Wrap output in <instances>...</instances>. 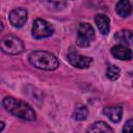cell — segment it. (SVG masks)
Segmentation results:
<instances>
[{"label":"cell","mask_w":133,"mask_h":133,"mask_svg":"<svg viewBox=\"0 0 133 133\" xmlns=\"http://www.w3.org/2000/svg\"><path fill=\"white\" fill-rule=\"evenodd\" d=\"M2 106L6 111L12 115L28 122H33L36 119V113L33 108L26 102L16 99L14 97H5L2 101Z\"/></svg>","instance_id":"1"},{"label":"cell","mask_w":133,"mask_h":133,"mask_svg":"<svg viewBox=\"0 0 133 133\" xmlns=\"http://www.w3.org/2000/svg\"><path fill=\"white\" fill-rule=\"evenodd\" d=\"M28 60L31 65L44 71H54L59 65V61L53 53L42 50L31 52L28 56Z\"/></svg>","instance_id":"2"},{"label":"cell","mask_w":133,"mask_h":133,"mask_svg":"<svg viewBox=\"0 0 133 133\" xmlns=\"http://www.w3.org/2000/svg\"><path fill=\"white\" fill-rule=\"evenodd\" d=\"M0 45H1V50L9 55H18L25 50V46L22 39L11 34L2 37Z\"/></svg>","instance_id":"3"},{"label":"cell","mask_w":133,"mask_h":133,"mask_svg":"<svg viewBox=\"0 0 133 133\" xmlns=\"http://www.w3.org/2000/svg\"><path fill=\"white\" fill-rule=\"evenodd\" d=\"M95 31L88 23H80L77 30L76 44L80 48H86L95 39Z\"/></svg>","instance_id":"4"},{"label":"cell","mask_w":133,"mask_h":133,"mask_svg":"<svg viewBox=\"0 0 133 133\" xmlns=\"http://www.w3.org/2000/svg\"><path fill=\"white\" fill-rule=\"evenodd\" d=\"M54 32V27L52 24L47 22L46 20L43 19H36L33 23L32 26V35L33 37L41 39V38H46L49 37L53 34Z\"/></svg>","instance_id":"5"},{"label":"cell","mask_w":133,"mask_h":133,"mask_svg":"<svg viewBox=\"0 0 133 133\" xmlns=\"http://www.w3.org/2000/svg\"><path fill=\"white\" fill-rule=\"evenodd\" d=\"M66 59L73 66L78 68V69H87V68H89L90 63L92 62V59L90 57L81 55L74 49L69 50Z\"/></svg>","instance_id":"6"},{"label":"cell","mask_w":133,"mask_h":133,"mask_svg":"<svg viewBox=\"0 0 133 133\" xmlns=\"http://www.w3.org/2000/svg\"><path fill=\"white\" fill-rule=\"evenodd\" d=\"M27 17H28V12L27 9L24 7H17L14 8L8 16V20L9 23L16 27V28H21L27 21Z\"/></svg>","instance_id":"7"},{"label":"cell","mask_w":133,"mask_h":133,"mask_svg":"<svg viewBox=\"0 0 133 133\" xmlns=\"http://www.w3.org/2000/svg\"><path fill=\"white\" fill-rule=\"evenodd\" d=\"M111 54L113 57L119 59V60H130L132 58V51L123 44L115 45L111 48Z\"/></svg>","instance_id":"8"},{"label":"cell","mask_w":133,"mask_h":133,"mask_svg":"<svg viewBox=\"0 0 133 133\" xmlns=\"http://www.w3.org/2000/svg\"><path fill=\"white\" fill-rule=\"evenodd\" d=\"M103 113L113 123H118L123 116L122 106H109L103 109Z\"/></svg>","instance_id":"9"},{"label":"cell","mask_w":133,"mask_h":133,"mask_svg":"<svg viewBox=\"0 0 133 133\" xmlns=\"http://www.w3.org/2000/svg\"><path fill=\"white\" fill-rule=\"evenodd\" d=\"M95 23L99 29V31L103 34V35H107L109 32V24H110V20L107 16L105 15H97L95 17Z\"/></svg>","instance_id":"10"},{"label":"cell","mask_w":133,"mask_h":133,"mask_svg":"<svg viewBox=\"0 0 133 133\" xmlns=\"http://www.w3.org/2000/svg\"><path fill=\"white\" fill-rule=\"evenodd\" d=\"M116 14L122 18H127L132 12V5L129 0H118L115 5Z\"/></svg>","instance_id":"11"},{"label":"cell","mask_w":133,"mask_h":133,"mask_svg":"<svg viewBox=\"0 0 133 133\" xmlns=\"http://www.w3.org/2000/svg\"><path fill=\"white\" fill-rule=\"evenodd\" d=\"M115 38L123 45L133 46V32L129 29H122L116 32Z\"/></svg>","instance_id":"12"},{"label":"cell","mask_w":133,"mask_h":133,"mask_svg":"<svg viewBox=\"0 0 133 133\" xmlns=\"http://www.w3.org/2000/svg\"><path fill=\"white\" fill-rule=\"evenodd\" d=\"M87 114H88V110L85 105L80 103L75 105V108L73 111V118H75L76 121H84L86 119Z\"/></svg>","instance_id":"13"},{"label":"cell","mask_w":133,"mask_h":133,"mask_svg":"<svg viewBox=\"0 0 133 133\" xmlns=\"http://www.w3.org/2000/svg\"><path fill=\"white\" fill-rule=\"evenodd\" d=\"M87 132H113V129L109 127L105 122H96L88 129Z\"/></svg>","instance_id":"14"},{"label":"cell","mask_w":133,"mask_h":133,"mask_svg":"<svg viewBox=\"0 0 133 133\" xmlns=\"http://www.w3.org/2000/svg\"><path fill=\"white\" fill-rule=\"evenodd\" d=\"M121 75V70L119 68H117L116 65L114 64H109L106 69V77L109 79V80H116Z\"/></svg>","instance_id":"15"},{"label":"cell","mask_w":133,"mask_h":133,"mask_svg":"<svg viewBox=\"0 0 133 133\" xmlns=\"http://www.w3.org/2000/svg\"><path fill=\"white\" fill-rule=\"evenodd\" d=\"M65 5H66L65 0H49L48 1L49 9L54 10V11H58V10L63 9L65 7Z\"/></svg>","instance_id":"16"},{"label":"cell","mask_w":133,"mask_h":133,"mask_svg":"<svg viewBox=\"0 0 133 133\" xmlns=\"http://www.w3.org/2000/svg\"><path fill=\"white\" fill-rule=\"evenodd\" d=\"M123 132H133V119H128L123 128Z\"/></svg>","instance_id":"17"},{"label":"cell","mask_w":133,"mask_h":133,"mask_svg":"<svg viewBox=\"0 0 133 133\" xmlns=\"http://www.w3.org/2000/svg\"><path fill=\"white\" fill-rule=\"evenodd\" d=\"M0 125H1V127H0V132H1V131L3 130V128H4V123H3V122H1V123H0Z\"/></svg>","instance_id":"18"},{"label":"cell","mask_w":133,"mask_h":133,"mask_svg":"<svg viewBox=\"0 0 133 133\" xmlns=\"http://www.w3.org/2000/svg\"><path fill=\"white\" fill-rule=\"evenodd\" d=\"M132 85H133V82H132Z\"/></svg>","instance_id":"19"}]
</instances>
